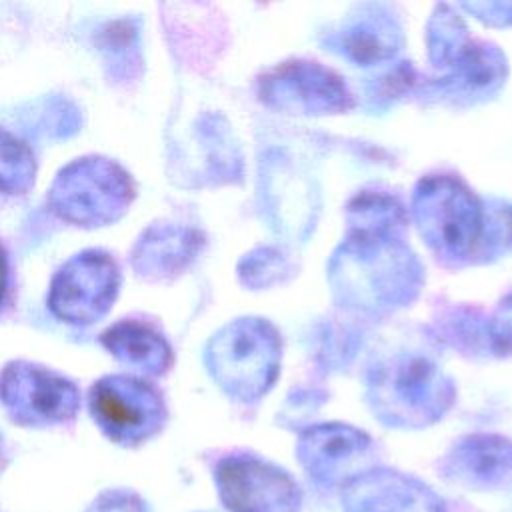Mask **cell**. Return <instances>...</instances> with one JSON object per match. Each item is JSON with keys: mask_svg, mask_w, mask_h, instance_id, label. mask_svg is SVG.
<instances>
[{"mask_svg": "<svg viewBox=\"0 0 512 512\" xmlns=\"http://www.w3.org/2000/svg\"><path fill=\"white\" fill-rule=\"evenodd\" d=\"M134 200L130 174L108 158L88 156L70 162L54 178L48 202L66 222L106 226L118 220Z\"/></svg>", "mask_w": 512, "mask_h": 512, "instance_id": "1", "label": "cell"}, {"mask_svg": "<svg viewBox=\"0 0 512 512\" xmlns=\"http://www.w3.org/2000/svg\"><path fill=\"white\" fill-rule=\"evenodd\" d=\"M90 412L100 430L124 446L148 440L166 420L160 392L152 384L124 374L104 376L90 388Z\"/></svg>", "mask_w": 512, "mask_h": 512, "instance_id": "2", "label": "cell"}, {"mask_svg": "<svg viewBox=\"0 0 512 512\" xmlns=\"http://www.w3.org/2000/svg\"><path fill=\"white\" fill-rule=\"evenodd\" d=\"M118 288L120 270L116 260L102 250H86L56 272L48 292V306L62 322L86 326L112 308Z\"/></svg>", "mask_w": 512, "mask_h": 512, "instance_id": "3", "label": "cell"}, {"mask_svg": "<svg viewBox=\"0 0 512 512\" xmlns=\"http://www.w3.org/2000/svg\"><path fill=\"white\" fill-rule=\"evenodd\" d=\"M0 402L24 426H52L76 416L80 392L68 378L18 360L0 374Z\"/></svg>", "mask_w": 512, "mask_h": 512, "instance_id": "4", "label": "cell"}, {"mask_svg": "<svg viewBox=\"0 0 512 512\" xmlns=\"http://www.w3.org/2000/svg\"><path fill=\"white\" fill-rule=\"evenodd\" d=\"M264 330L260 322L242 320L210 342L206 362L228 392L248 398L270 382L276 366V340Z\"/></svg>", "mask_w": 512, "mask_h": 512, "instance_id": "5", "label": "cell"}, {"mask_svg": "<svg viewBox=\"0 0 512 512\" xmlns=\"http://www.w3.org/2000/svg\"><path fill=\"white\" fill-rule=\"evenodd\" d=\"M220 496L232 512H296V484L254 458H228L216 472Z\"/></svg>", "mask_w": 512, "mask_h": 512, "instance_id": "6", "label": "cell"}, {"mask_svg": "<svg viewBox=\"0 0 512 512\" xmlns=\"http://www.w3.org/2000/svg\"><path fill=\"white\" fill-rule=\"evenodd\" d=\"M348 512H440L438 498L404 476L390 472L356 478L346 490Z\"/></svg>", "mask_w": 512, "mask_h": 512, "instance_id": "7", "label": "cell"}, {"mask_svg": "<svg viewBox=\"0 0 512 512\" xmlns=\"http://www.w3.org/2000/svg\"><path fill=\"white\" fill-rule=\"evenodd\" d=\"M426 230L432 240L442 242L444 248L456 254L474 246L480 230V212L468 192L456 188H442L424 194Z\"/></svg>", "mask_w": 512, "mask_h": 512, "instance_id": "8", "label": "cell"}, {"mask_svg": "<svg viewBox=\"0 0 512 512\" xmlns=\"http://www.w3.org/2000/svg\"><path fill=\"white\" fill-rule=\"evenodd\" d=\"M196 246L198 238L192 230L174 224H154L134 244L132 268L146 280L174 276L194 256Z\"/></svg>", "mask_w": 512, "mask_h": 512, "instance_id": "9", "label": "cell"}, {"mask_svg": "<svg viewBox=\"0 0 512 512\" xmlns=\"http://www.w3.org/2000/svg\"><path fill=\"white\" fill-rule=\"evenodd\" d=\"M100 342L122 364L144 374H162L172 360V352L164 336L138 320L116 322L100 336Z\"/></svg>", "mask_w": 512, "mask_h": 512, "instance_id": "10", "label": "cell"}, {"mask_svg": "<svg viewBox=\"0 0 512 512\" xmlns=\"http://www.w3.org/2000/svg\"><path fill=\"white\" fill-rule=\"evenodd\" d=\"M368 440L348 428H318L310 432L302 442V460L306 462L310 474L328 478L336 474L342 462L352 460L362 454Z\"/></svg>", "mask_w": 512, "mask_h": 512, "instance_id": "11", "label": "cell"}, {"mask_svg": "<svg viewBox=\"0 0 512 512\" xmlns=\"http://www.w3.org/2000/svg\"><path fill=\"white\" fill-rule=\"evenodd\" d=\"M458 474L474 482L500 478L512 466V448L502 440H472L456 452Z\"/></svg>", "mask_w": 512, "mask_h": 512, "instance_id": "12", "label": "cell"}, {"mask_svg": "<svg viewBox=\"0 0 512 512\" xmlns=\"http://www.w3.org/2000/svg\"><path fill=\"white\" fill-rule=\"evenodd\" d=\"M36 176L32 150L10 132L0 130V192L24 194Z\"/></svg>", "mask_w": 512, "mask_h": 512, "instance_id": "13", "label": "cell"}, {"mask_svg": "<svg viewBox=\"0 0 512 512\" xmlns=\"http://www.w3.org/2000/svg\"><path fill=\"white\" fill-rule=\"evenodd\" d=\"M92 512H142L138 504H128V502H108L102 504L98 508H94Z\"/></svg>", "mask_w": 512, "mask_h": 512, "instance_id": "14", "label": "cell"}, {"mask_svg": "<svg viewBox=\"0 0 512 512\" xmlns=\"http://www.w3.org/2000/svg\"><path fill=\"white\" fill-rule=\"evenodd\" d=\"M6 288H8V258L4 248L0 246V304L4 302Z\"/></svg>", "mask_w": 512, "mask_h": 512, "instance_id": "15", "label": "cell"}]
</instances>
